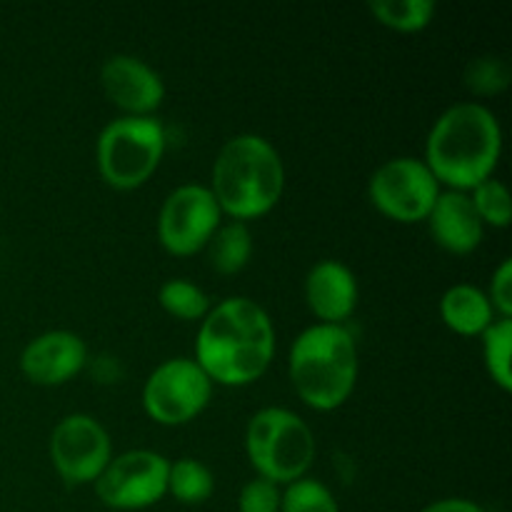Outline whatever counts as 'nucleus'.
Instances as JSON below:
<instances>
[{"instance_id":"21","label":"nucleus","mask_w":512,"mask_h":512,"mask_svg":"<svg viewBox=\"0 0 512 512\" xmlns=\"http://www.w3.org/2000/svg\"><path fill=\"white\" fill-rule=\"evenodd\" d=\"M483 360L485 370L493 378L503 393L512 390V368H510V350H512V320L498 318L483 335Z\"/></svg>"},{"instance_id":"24","label":"nucleus","mask_w":512,"mask_h":512,"mask_svg":"<svg viewBox=\"0 0 512 512\" xmlns=\"http://www.w3.org/2000/svg\"><path fill=\"white\" fill-rule=\"evenodd\" d=\"M465 85L473 90L475 95H498L510 85V68L505 60L493 58H478L468 65L465 70Z\"/></svg>"},{"instance_id":"17","label":"nucleus","mask_w":512,"mask_h":512,"mask_svg":"<svg viewBox=\"0 0 512 512\" xmlns=\"http://www.w3.org/2000/svg\"><path fill=\"white\" fill-rule=\"evenodd\" d=\"M205 253H208V263L215 273L238 275L253 255V233H250L248 223H240V220L220 223V228L205 245Z\"/></svg>"},{"instance_id":"1","label":"nucleus","mask_w":512,"mask_h":512,"mask_svg":"<svg viewBox=\"0 0 512 512\" xmlns=\"http://www.w3.org/2000/svg\"><path fill=\"white\" fill-rule=\"evenodd\" d=\"M275 358V325L263 305L235 295L210 308L200 320L195 363L210 383L245 388L265 375Z\"/></svg>"},{"instance_id":"8","label":"nucleus","mask_w":512,"mask_h":512,"mask_svg":"<svg viewBox=\"0 0 512 512\" xmlns=\"http://www.w3.org/2000/svg\"><path fill=\"white\" fill-rule=\"evenodd\" d=\"M443 193L440 183L423 158L385 160L368 183V198L373 208L395 223H423L428 220L435 200Z\"/></svg>"},{"instance_id":"20","label":"nucleus","mask_w":512,"mask_h":512,"mask_svg":"<svg viewBox=\"0 0 512 512\" xmlns=\"http://www.w3.org/2000/svg\"><path fill=\"white\" fill-rule=\"evenodd\" d=\"M158 303L165 313L178 320H188V323H200L213 308L208 293L185 278L165 280L158 290Z\"/></svg>"},{"instance_id":"11","label":"nucleus","mask_w":512,"mask_h":512,"mask_svg":"<svg viewBox=\"0 0 512 512\" xmlns=\"http://www.w3.org/2000/svg\"><path fill=\"white\" fill-rule=\"evenodd\" d=\"M50 460L70 488L95 485L105 465L113 460L110 435L93 415H65L50 433Z\"/></svg>"},{"instance_id":"23","label":"nucleus","mask_w":512,"mask_h":512,"mask_svg":"<svg viewBox=\"0 0 512 512\" xmlns=\"http://www.w3.org/2000/svg\"><path fill=\"white\" fill-rule=\"evenodd\" d=\"M470 200H473V208L478 213V218L483 220V225L490 228H508L512 220V205H510V193L505 188L503 180L493 178L483 180L480 185H475L470 190Z\"/></svg>"},{"instance_id":"5","label":"nucleus","mask_w":512,"mask_h":512,"mask_svg":"<svg viewBox=\"0 0 512 512\" xmlns=\"http://www.w3.org/2000/svg\"><path fill=\"white\" fill-rule=\"evenodd\" d=\"M245 453L258 478L285 488L313 468L315 435L293 410L263 408L245 428Z\"/></svg>"},{"instance_id":"15","label":"nucleus","mask_w":512,"mask_h":512,"mask_svg":"<svg viewBox=\"0 0 512 512\" xmlns=\"http://www.w3.org/2000/svg\"><path fill=\"white\" fill-rule=\"evenodd\" d=\"M425 223L435 243L453 255H470L485 238V225L475 213L473 200L460 190H443Z\"/></svg>"},{"instance_id":"22","label":"nucleus","mask_w":512,"mask_h":512,"mask_svg":"<svg viewBox=\"0 0 512 512\" xmlns=\"http://www.w3.org/2000/svg\"><path fill=\"white\" fill-rule=\"evenodd\" d=\"M280 512H340V505L328 485L305 475L280 490Z\"/></svg>"},{"instance_id":"13","label":"nucleus","mask_w":512,"mask_h":512,"mask_svg":"<svg viewBox=\"0 0 512 512\" xmlns=\"http://www.w3.org/2000/svg\"><path fill=\"white\" fill-rule=\"evenodd\" d=\"M88 363V345L70 330H48L20 353V373L33 385H65Z\"/></svg>"},{"instance_id":"19","label":"nucleus","mask_w":512,"mask_h":512,"mask_svg":"<svg viewBox=\"0 0 512 512\" xmlns=\"http://www.w3.org/2000/svg\"><path fill=\"white\" fill-rule=\"evenodd\" d=\"M215 493L213 470L195 458H180L170 463L168 495L183 505H203Z\"/></svg>"},{"instance_id":"27","label":"nucleus","mask_w":512,"mask_h":512,"mask_svg":"<svg viewBox=\"0 0 512 512\" xmlns=\"http://www.w3.org/2000/svg\"><path fill=\"white\" fill-rule=\"evenodd\" d=\"M420 512H485V508H480L478 503H473L468 498H443L425 505Z\"/></svg>"},{"instance_id":"9","label":"nucleus","mask_w":512,"mask_h":512,"mask_svg":"<svg viewBox=\"0 0 512 512\" xmlns=\"http://www.w3.org/2000/svg\"><path fill=\"white\" fill-rule=\"evenodd\" d=\"M170 460L153 450H128L113 455L100 478L95 493L110 510L133 512L158 505L168 495Z\"/></svg>"},{"instance_id":"10","label":"nucleus","mask_w":512,"mask_h":512,"mask_svg":"<svg viewBox=\"0 0 512 512\" xmlns=\"http://www.w3.org/2000/svg\"><path fill=\"white\" fill-rule=\"evenodd\" d=\"M223 223V210L208 185H178L165 198L158 215V240L170 255L188 258L205 250Z\"/></svg>"},{"instance_id":"26","label":"nucleus","mask_w":512,"mask_h":512,"mask_svg":"<svg viewBox=\"0 0 512 512\" xmlns=\"http://www.w3.org/2000/svg\"><path fill=\"white\" fill-rule=\"evenodd\" d=\"M490 305H493L498 318L512 320V260L505 258L503 263L495 268L493 278H490L488 293Z\"/></svg>"},{"instance_id":"7","label":"nucleus","mask_w":512,"mask_h":512,"mask_svg":"<svg viewBox=\"0 0 512 512\" xmlns=\"http://www.w3.org/2000/svg\"><path fill=\"white\" fill-rule=\"evenodd\" d=\"M213 398V383L193 358H170L148 375L143 408L150 420L165 428L188 425Z\"/></svg>"},{"instance_id":"14","label":"nucleus","mask_w":512,"mask_h":512,"mask_svg":"<svg viewBox=\"0 0 512 512\" xmlns=\"http://www.w3.org/2000/svg\"><path fill=\"white\" fill-rule=\"evenodd\" d=\"M358 298V278L340 260H320L305 275V303L320 323L343 325L358 308Z\"/></svg>"},{"instance_id":"25","label":"nucleus","mask_w":512,"mask_h":512,"mask_svg":"<svg viewBox=\"0 0 512 512\" xmlns=\"http://www.w3.org/2000/svg\"><path fill=\"white\" fill-rule=\"evenodd\" d=\"M238 510L240 512H280V485L255 475L253 480H248V483L240 488Z\"/></svg>"},{"instance_id":"12","label":"nucleus","mask_w":512,"mask_h":512,"mask_svg":"<svg viewBox=\"0 0 512 512\" xmlns=\"http://www.w3.org/2000/svg\"><path fill=\"white\" fill-rule=\"evenodd\" d=\"M100 83L115 108L133 118L155 115L165 100V83L158 70L135 55H110L100 68Z\"/></svg>"},{"instance_id":"16","label":"nucleus","mask_w":512,"mask_h":512,"mask_svg":"<svg viewBox=\"0 0 512 512\" xmlns=\"http://www.w3.org/2000/svg\"><path fill=\"white\" fill-rule=\"evenodd\" d=\"M440 318L453 333L463 338L483 335L498 320L488 295L470 283L450 285L440 298Z\"/></svg>"},{"instance_id":"4","label":"nucleus","mask_w":512,"mask_h":512,"mask_svg":"<svg viewBox=\"0 0 512 512\" xmlns=\"http://www.w3.org/2000/svg\"><path fill=\"white\" fill-rule=\"evenodd\" d=\"M358 365V345L345 325L315 323L290 345V385L318 413L348 403L358 383Z\"/></svg>"},{"instance_id":"18","label":"nucleus","mask_w":512,"mask_h":512,"mask_svg":"<svg viewBox=\"0 0 512 512\" xmlns=\"http://www.w3.org/2000/svg\"><path fill=\"white\" fill-rule=\"evenodd\" d=\"M368 10L380 25L398 33H420L435 18V0H373Z\"/></svg>"},{"instance_id":"2","label":"nucleus","mask_w":512,"mask_h":512,"mask_svg":"<svg viewBox=\"0 0 512 512\" xmlns=\"http://www.w3.org/2000/svg\"><path fill=\"white\" fill-rule=\"evenodd\" d=\"M503 155V128L488 105L455 103L430 128L425 140V165L440 188L470 193L493 178Z\"/></svg>"},{"instance_id":"6","label":"nucleus","mask_w":512,"mask_h":512,"mask_svg":"<svg viewBox=\"0 0 512 512\" xmlns=\"http://www.w3.org/2000/svg\"><path fill=\"white\" fill-rule=\"evenodd\" d=\"M165 125L155 115L110 120L95 143L98 173L110 188L135 190L148 183L165 155Z\"/></svg>"},{"instance_id":"3","label":"nucleus","mask_w":512,"mask_h":512,"mask_svg":"<svg viewBox=\"0 0 512 512\" xmlns=\"http://www.w3.org/2000/svg\"><path fill=\"white\" fill-rule=\"evenodd\" d=\"M208 188L230 220L263 218L283 198V158L263 135L240 133L220 148Z\"/></svg>"}]
</instances>
